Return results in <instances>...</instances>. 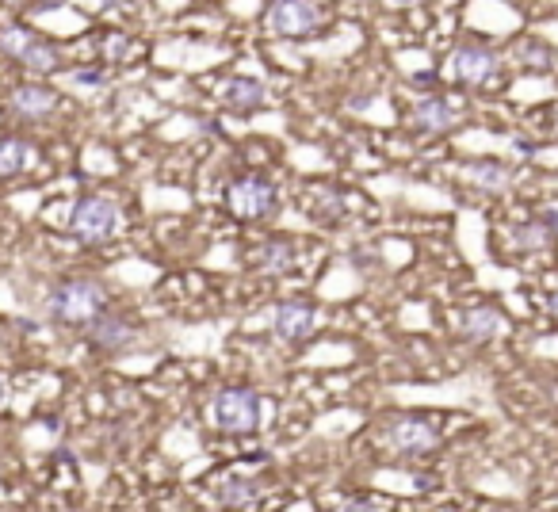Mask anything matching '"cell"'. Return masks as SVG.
Wrapping results in <instances>:
<instances>
[{
  "label": "cell",
  "instance_id": "cell-1",
  "mask_svg": "<svg viewBox=\"0 0 558 512\" xmlns=\"http://www.w3.org/2000/svg\"><path fill=\"white\" fill-rule=\"evenodd\" d=\"M111 310V295L100 279L92 276H65L46 295V318L58 329H88L96 318Z\"/></svg>",
  "mask_w": 558,
  "mask_h": 512
},
{
  "label": "cell",
  "instance_id": "cell-2",
  "mask_svg": "<svg viewBox=\"0 0 558 512\" xmlns=\"http://www.w3.org/2000/svg\"><path fill=\"white\" fill-rule=\"evenodd\" d=\"M260 409H264V402L253 386H222L211 402V425L226 436H249L260 428Z\"/></svg>",
  "mask_w": 558,
  "mask_h": 512
},
{
  "label": "cell",
  "instance_id": "cell-3",
  "mask_svg": "<svg viewBox=\"0 0 558 512\" xmlns=\"http://www.w3.org/2000/svg\"><path fill=\"white\" fill-rule=\"evenodd\" d=\"M119 230V203L111 195H81L69 214V234L77 245H104Z\"/></svg>",
  "mask_w": 558,
  "mask_h": 512
},
{
  "label": "cell",
  "instance_id": "cell-4",
  "mask_svg": "<svg viewBox=\"0 0 558 512\" xmlns=\"http://www.w3.org/2000/svg\"><path fill=\"white\" fill-rule=\"evenodd\" d=\"M0 54L12 58V62H20L23 69H31V73H50V69H58V50L46 43V39H39L31 27H23V23L0 27Z\"/></svg>",
  "mask_w": 558,
  "mask_h": 512
},
{
  "label": "cell",
  "instance_id": "cell-5",
  "mask_svg": "<svg viewBox=\"0 0 558 512\" xmlns=\"http://www.w3.org/2000/svg\"><path fill=\"white\" fill-rule=\"evenodd\" d=\"M264 23L279 39H310L325 27V8L306 4V0H279V4H268Z\"/></svg>",
  "mask_w": 558,
  "mask_h": 512
},
{
  "label": "cell",
  "instance_id": "cell-6",
  "mask_svg": "<svg viewBox=\"0 0 558 512\" xmlns=\"http://www.w3.org/2000/svg\"><path fill=\"white\" fill-rule=\"evenodd\" d=\"M226 207L241 222H260V218L276 214L279 192L272 188V180H264V176H237L234 184L226 188Z\"/></svg>",
  "mask_w": 558,
  "mask_h": 512
},
{
  "label": "cell",
  "instance_id": "cell-7",
  "mask_svg": "<svg viewBox=\"0 0 558 512\" xmlns=\"http://www.w3.org/2000/svg\"><path fill=\"white\" fill-rule=\"evenodd\" d=\"M383 444L394 455H429L440 448V428L425 417H394L383 428Z\"/></svg>",
  "mask_w": 558,
  "mask_h": 512
},
{
  "label": "cell",
  "instance_id": "cell-8",
  "mask_svg": "<svg viewBox=\"0 0 558 512\" xmlns=\"http://www.w3.org/2000/svg\"><path fill=\"white\" fill-rule=\"evenodd\" d=\"M85 333H88V344H92V348H100V352H111V356H119V352L134 348V344H138V337H142L138 321L130 318L127 310H115V306H111L104 318L92 321Z\"/></svg>",
  "mask_w": 558,
  "mask_h": 512
},
{
  "label": "cell",
  "instance_id": "cell-9",
  "mask_svg": "<svg viewBox=\"0 0 558 512\" xmlns=\"http://www.w3.org/2000/svg\"><path fill=\"white\" fill-rule=\"evenodd\" d=\"M501 73V62H497L494 50L478 43H463L455 54H451V77L459 81L463 88H486L497 81Z\"/></svg>",
  "mask_w": 558,
  "mask_h": 512
},
{
  "label": "cell",
  "instance_id": "cell-10",
  "mask_svg": "<svg viewBox=\"0 0 558 512\" xmlns=\"http://www.w3.org/2000/svg\"><path fill=\"white\" fill-rule=\"evenodd\" d=\"M8 111L20 119V123H46L54 111H58V92L46 85H16L8 92Z\"/></svg>",
  "mask_w": 558,
  "mask_h": 512
},
{
  "label": "cell",
  "instance_id": "cell-11",
  "mask_svg": "<svg viewBox=\"0 0 558 512\" xmlns=\"http://www.w3.org/2000/svg\"><path fill=\"white\" fill-rule=\"evenodd\" d=\"M318 325V310L302 299H287L272 310V333L283 344H302Z\"/></svg>",
  "mask_w": 558,
  "mask_h": 512
},
{
  "label": "cell",
  "instance_id": "cell-12",
  "mask_svg": "<svg viewBox=\"0 0 558 512\" xmlns=\"http://www.w3.org/2000/svg\"><path fill=\"white\" fill-rule=\"evenodd\" d=\"M215 501L222 509H253L260 501V493H264V482H260L257 474H249V470H226V474H218L215 486Z\"/></svg>",
  "mask_w": 558,
  "mask_h": 512
},
{
  "label": "cell",
  "instance_id": "cell-13",
  "mask_svg": "<svg viewBox=\"0 0 558 512\" xmlns=\"http://www.w3.org/2000/svg\"><path fill=\"white\" fill-rule=\"evenodd\" d=\"M409 123L417 130H425V134H448L459 123V104L451 96H440V92L421 96L409 111Z\"/></svg>",
  "mask_w": 558,
  "mask_h": 512
},
{
  "label": "cell",
  "instance_id": "cell-14",
  "mask_svg": "<svg viewBox=\"0 0 558 512\" xmlns=\"http://www.w3.org/2000/svg\"><path fill=\"white\" fill-rule=\"evenodd\" d=\"M505 314L497 306H471L459 314V337L471 344H490L505 333Z\"/></svg>",
  "mask_w": 558,
  "mask_h": 512
},
{
  "label": "cell",
  "instance_id": "cell-15",
  "mask_svg": "<svg viewBox=\"0 0 558 512\" xmlns=\"http://www.w3.org/2000/svg\"><path fill=\"white\" fill-rule=\"evenodd\" d=\"M218 100L230 107V111H257L268 100V88H264L260 77L237 73V77H226V85L218 88Z\"/></svg>",
  "mask_w": 558,
  "mask_h": 512
},
{
  "label": "cell",
  "instance_id": "cell-16",
  "mask_svg": "<svg viewBox=\"0 0 558 512\" xmlns=\"http://www.w3.org/2000/svg\"><path fill=\"white\" fill-rule=\"evenodd\" d=\"M558 241V214L555 211H543L536 218H528L524 226L513 230V245L524 249V253H539V249H551Z\"/></svg>",
  "mask_w": 558,
  "mask_h": 512
},
{
  "label": "cell",
  "instance_id": "cell-17",
  "mask_svg": "<svg viewBox=\"0 0 558 512\" xmlns=\"http://www.w3.org/2000/svg\"><path fill=\"white\" fill-rule=\"evenodd\" d=\"M39 161V150L20 138V134H4L0 138V180H12V176H23Z\"/></svg>",
  "mask_w": 558,
  "mask_h": 512
},
{
  "label": "cell",
  "instance_id": "cell-18",
  "mask_svg": "<svg viewBox=\"0 0 558 512\" xmlns=\"http://www.w3.org/2000/svg\"><path fill=\"white\" fill-rule=\"evenodd\" d=\"M459 172H463L467 184L482 188V192H505L509 180H513L509 165H501V161H471V165H463Z\"/></svg>",
  "mask_w": 558,
  "mask_h": 512
},
{
  "label": "cell",
  "instance_id": "cell-19",
  "mask_svg": "<svg viewBox=\"0 0 558 512\" xmlns=\"http://www.w3.org/2000/svg\"><path fill=\"white\" fill-rule=\"evenodd\" d=\"M516 62L524 65V69L547 73L555 65V50L543 43V39H524V43H516Z\"/></svg>",
  "mask_w": 558,
  "mask_h": 512
},
{
  "label": "cell",
  "instance_id": "cell-20",
  "mask_svg": "<svg viewBox=\"0 0 558 512\" xmlns=\"http://www.w3.org/2000/svg\"><path fill=\"white\" fill-rule=\"evenodd\" d=\"M260 264H264L268 272H287V268L295 264V249H291V241H279V237H272V241L260 249Z\"/></svg>",
  "mask_w": 558,
  "mask_h": 512
},
{
  "label": "cell",
  "instance_id": "cell-21",
  "mask_svg": "<svg viewBox=\"0 0 558 512\" xmlns=\"http://www.w3.org/2000/svg\"><path fill=\"white\" fill-rule=\"evenodd\" d=\"M306 207L314 214H322V218H341V211H344L341 195L325 192V188H310V192H306Z\"/></svg>",
  "mask_w": 558,
  "mask_h": 512
},
{
  "label": "cell",
  "instance_id": "cell-22",
  "mask_svg": "<svg viewBox=\"0 0 558 512\" xmlns=\"http://www.w3.org/2000/svg\"><path fill=\"white\" fill-rule=\"evenodd\" d=\"M69 81L77 88H96V92H104V88H108V73H104V69H73Z\"/></svg>",
  "mask_w": 558,
  "mask_h": 512
},
{
  "label": "cell",
  "instance_id": "cell-23",
  "mask_svg": "<svg viewBox=\"0 0 558 512\" xmlns=\"http://www.w3.org/2000/svg\"><path fill=\"white\" fill-rule=\"evenodd\" d=\"M104 54H108L111 62H127L130 54H134V43H130L127 35H108L104 39Z\"/></svg>",
  "mask_w": 558,
  "mask_h": 512
},
{
  "label": "cell",
  "instance_id": "cell-24",
  "mask_svg": "<svg viewBox=\"0 0 558 512\" xmlns=\"http://www.w3.org/2000/svg\"><path fill=\"white\" fill-rule=\"evenodd\" d=\"M341 512H390L387 501H379V497H348L341 505Z\"/></svg>",
  "mask_w": 558,
  "mask_h": 512
},
{
  "label": "cell",
  "instance_id": "cell-25",
  "mask_svg": "<svg viewBox=\"0 0 558 512\" xmlns=\"http://www.w3.org/2000/svg\"><path fill=\"white\" fill-rule=\"evenodd\" d=\"M8 406V375H0V409Z\"/></svg>",
  "mask_w": 558,
  "mask_h": 512
},
{
  "label": "cell",
  "instance_id": "cell-26",
  "mask_svg": "<svg viewBox=\"0 0 558 512\" xmlns=\"http://www.w3.org/2000/svg\"><path fill=\"white\" fill-rule=\"evenodd\" d=\"M547 310H551V314H555V318H558V287H555V291H551V299H547Z\"/></svg>",
  "mask_w": 558,
  "mask_h": 512
}]
</instances>
